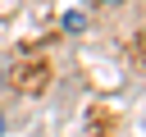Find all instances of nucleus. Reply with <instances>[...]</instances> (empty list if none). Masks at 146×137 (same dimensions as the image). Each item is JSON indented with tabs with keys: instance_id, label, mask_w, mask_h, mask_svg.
<instances>
[{
	"instance_id": "nucleus-1",
	"label": "nucleus",
	"mask_w": 146,
	"mask_h": 137,
	"mask_svg": "<svg viewBox=\"0 0 146 137\" xmlns=\"http://www.w3.org/2000/svg\"><path fill=\"white\" fill-rule=\"evenodd\" d=\"M0 132H5V114H0Z\"/></svg>"
}]
</instances>
